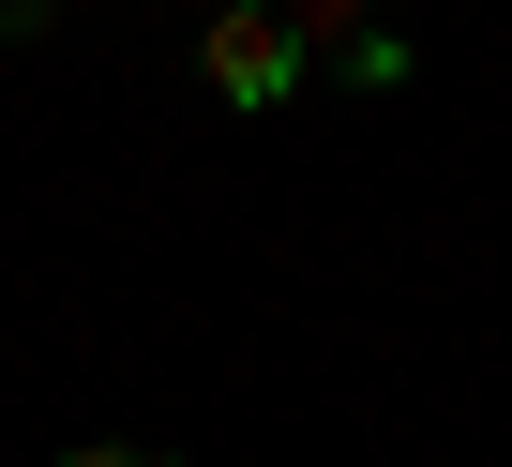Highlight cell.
<instances>
[{
	"instance_id": "6da1fadb",
	"label": "cell",
	"mask_w": 512,
	"mask_h": 467,
	"mask_svg": "<svg viewBox=\"0 0 512 467\" xmlns=\"http://www.w3.org/2000/svg\"><path fill=\"white\" fill-rule=\"evenodd\" d=\"M196 76H211L241 121H272V106H287L317 61L287 46V16H272V0H211V16H196Z\"/></svg>"
},
{
	"instance_id": "7a4b0ae2",
	"label": "cell",
	"mask_w": 512,
	"mask_h": 467,
	"mask_svg": "<svg viewBox=\"0 0 512 467\" xmlns=\"http://www.w3.org/2000/svg\"><path fill=\"white\" fill-rule=\"evenodd\" d=\"M287 16V46L317 61V76H347V91H407V46L377 31V0H272Z\"/></svg>"
},
{
	"instance_id": "3957f363",
	"label": "cell",
	"mask_w": 512,
	"mask_h": 467,
	"mask_svg": "<svg viewBox=\"0 0 512 467\" xmlns=\"http://www.w3.org/2000/svg\"><path fill=\"white\" fill-rule=\"evenodd\" d=\"M61 467H166V452H121V437H91V452H61Z\"/></svg>"
}]
</instances>
